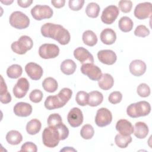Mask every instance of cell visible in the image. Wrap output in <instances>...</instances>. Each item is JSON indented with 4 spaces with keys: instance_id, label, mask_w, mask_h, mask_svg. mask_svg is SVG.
I'll return each instance as SVG.
<instances>
[{
    "instance_id": "d6986e66",
    "label": "cell",
    "mask_w": 152,
    "mask_h": 152,
    "mask_svg": "<svg viewBox=\"0 0 152 152\" xmlns=\"http://www.w3.org/2000/svg\"><path fill=\"white\" fill-rule=\"evenodd\" d=\"M32 106L28 103L18 102L14 107L13 111L16 116L20 117H27L32 113Z\"/></svg>"
},
{
    "instance_id": "c3c4849f",
    "label": "cell",
    "mask_w": 152,
    "mask_h": 152,
    "mask_svg": "<svg viewBox=\"0 0 152 152\" xmlns=\"http://www.w3.org/2000/svg\"><path fill=\"white\" fill-rule=\"evenodd\" d=\"M7 86L4 80V78L2 75H1V88H0V95L3 94L7 93Z\"/></svg>"
},
{
    "instance_id": "4dcf8cb0",
    "label": "cell",
    "mask_w": 152,
    "mask_h": 152,
    "mask_svg": "<svg viewBox=\"0 0 152 152\" xmlns=\"http://www.w3.org/2000/svg\"><path fill=\"white\" fill-rule=\"evenodd\" d=\"M132 137L130 135H123L121 134L116 135L115 138V142L116 145L121 148H125L131 142Z\"/></svg>"
},
{
    "instance_id": "9a60e30c",
    "label": "cell",
    "mask_w": 152,
    "mask_h": 152,
    "mask_svg": "<svg viewBox=\"0 0 152 152\" xmlns=\"http://www.w3.org/2000/svg\"><path fill=\"white\" fill-rule=\"evenodd\" d=\"M25 71L28 76L33 80H39L43 75V68L39 64L29 62L25 66Z\"/></svg>"
},
{
    "instance_id": "7bdbcfd3",
    "label": "cell",
    "mask_w": 152,
    "mask_h": 152,
    "mask_svg": "<svg viewBox=\"0 0 152 152\" xmlns=\"http://www.w3.org/2000/svg\"><path fill=\"white\" fill-rule=\"evenodd\" d=\"M118 5L122 12L128 13L131 11L132 2L131 1H120L118 3Z\"/></svg>"
},
{
    "instance_id": "bcb514c9",
    "label": "cell",
    "mask_w": 152,
    "mask_h": 152,
    "mask_svg": "<svg viewBox=\"0 0 152 152\" xmlns=\"http://www.w3.org/2000/svg\"><path fill=\"white\" fill-rule=\"evenodd\" d=\"M0 101L3 104L9 103L11 101V96L10 93L7 91V93L0 95Z\"/></svg>"
},
{
    "instance_id": "836d02e7",
    "label": "cell",
    "mask_w": 152,
    "mask_h": 152,
    "mask_svg": "<svg viewBox=\"0 0 152 152\" xmlns=\"http://www.w3.org/2000/svg\"><path fill=\"white\" fill-rule=\"evenodd\" d=\"M94 134V130L93 127L90 124L84 125L81 129L80 135L83 139L90 140Z\"/></svg>"
},
{
    "instance_id": "f6af8a7d",
    "label": "cell",
    "mask_w": 152,
    "mask_h": 152,
    "mask_svg": "<svg viewBox=\"0 0 152 152\" xmlns=\"http://www.w3.org/2000/svg\"><path fill=\"white\" fill-rule=\"evenodd\" d=\"M37 151V145L32 142H26L24 143L21 147L20 151H30L36 152Z\"/></svg>"
},
{
    "instance_id": "4fadbf2b",
    "label": "cell",
    "mask_w": 152,
    "mask_h": 152,
    "mask_svg": "<svg viewBox=\"0 0 152 152\" xmlns=\"http://www.w3.org/2000/svg\"><path fill=\"white\" fill-rule=\"evenodd\" d=\"M67 120L72 127L80 126L83 122V115L81 110L78 107L72 108L68 113Z\"/></svg>"
},
{
    "instance_id": "6da1fadb",
    "label": "cell",
    "mask_w": 152,
    "mask_h": 152,
    "mask_svg": "<svg viewBox=\"0 0 152 152\" xmlns=\"http://www.w3.org/2000/svg\"><path fill=\"white\" fill-rule=\"evenodd\" d=\"M43 36L53 39L62 45H67L71 39L69 32L60 24L47 23L41 27Z\"/></svg>"
},
{
    "instance_id": "44dd1931",
    "label": "cell",
    "mask_w": 152,
    "mask_h": 152,
    "mask_svg": "<svg viewBox=\"0 0 152 152\" xmlns=\"http://www.w3.org/2000/svg\"><path fill=\"white\" fill-rule=\"evenodd\" d=\"M101 42L107 45L113 44L116 39V34L113 30L109 28H104L102 30L100 35Z\"/></svg>"
},
{
    "instance_id": "e575fe53",
    "label": "cell",
    "mask_w": 152,
    "mask_h": 152,
    "mask_svg": "<svg viewBox=\"0 0 152 152\" xmlns=\"http://www.w3.org/2000/svg\"><path fill=\"white\" fill-rule=\"evenodd\" d=\"M75 101L80 106H84L87 105L88 102V93L84 91H78L75 96Z\"/></svg>"
},
{
    "instance_id": "681fc988",
    "label": "cell",
    "mask_w": 152,
    "mask_h": 152,
    "mask_svg": "<svg viewBox=\"0 0 152 152\" xmlns=\"http://www.w3.org/2000/svg\"><path fill=\"white\" fill-rule=\"evenodd\" d=\"M52 4L56 8H61L63 7L65 5V0H56V1H51Z\"/></svg>"
},
{
    "instance_id": "ac0fdd59",
    "label": "cell",
    "mask_w": 152,
    "mask_h": 152,
    "mask_svg": "<svg viewBox=\"0 0 152 152\" xmlns=\"http://www.w3.org/2000/svg\"><path fill=\"white\" fill-rule=\"evenodd\" d=\"M130 72L134 76L140 77L146 71L147 66L145 63L140 59L132 61L129 66Z\"/></svg>"
},
{
    "instance_id": "7a4b0ae2",
    "label": "cell",
    "mask_w": 152,
    "mask_h": 152,
    "mask_svg": "<svg viewBox=\"0 0 152 152\" xmlns=\"http://www.w3.org/2000/svg\"><path fill=\"white\" fill-rule=\"evenodd\" d=\"M151 112L150 104L146 101H140L129 104L126 109L127 115L132 118L148 115Z\"/></svg>"
},
{
    "instance_id": "f546056e",
    "label": "cell",
    "mask_w": 152,
    "mask_h": 152,
    "mask_svg": "<svg viewBox=\"0 0 152 152\" xmlns=\"http://www.w3.org/2000/svg\"><path fill=\"white\" fill-rule=\"evenodd\" d=\"M58 82L52 77L46 78L42 82L43 89L49 93H53L58 89Z\"/></svg>"
},
{
    "instance_id": "1f68e13d",
    "label": "cell",
    "mask_w": 152,
    "mask_h": 152,
    "mask_svg": "<svg viewBox=\"0 0 152 152\" xmlns=\"http://www.w3.org/2000/svg\"><path fill=\"white\" fill-rule=\"evenodd\" d=\"M23 73L22 67L18 64H13L10 66L7 69V76L12 79L18 78Z\"/></svg>"
},
{
    "instance_id": "f35d334b",
    "label": "cell",
    "mask_w": 152,
    "mask_h": 152,
    "mask_svg": "<svg viewBox=\"0 0 152 152\" xmlns=\"http://www.w3.org/2000/svg\"><path fill=\"white\" fill-rule=\"evenodd\" d=\"M134 33L137 37H144L150 34V30L145 26L139 25L136 27Z\"/></svg>"
},
{
    "instance_id": "7c38bea8",
    "label": "cell",
    "mask_w": 152,
    "mask_h": 152,
    "mask_svg": "<svg viewBox=\"0 0 152 152\" xmlns=\"http://www.w3.org/2000/svg\"><path fill=\"white\" fill-rule=\"evenodd\" d=\"M29 82L27 78L24 77L19 78L12 89L14 96L18 99L24 97L29 90Z\"/></svg>"
},
{
    "instance_id": "2e32d148",
    "label": "cell",
    "mask_w": 152,
    "mask_h": 152,
    "mask_svg": "<svg viewBox=\"0 0 152 152\" xmlns=\"http://www.w3.org/2000/svg\"><path fill=\"white\" fill-rule=\"evenodd\" d=\"M97 58L100 62L108 65L114 64L117 59L115 52L109 49L99 50L97 53Z\"/></svg>"
},
{
    "instance_id": "816d5d0a",
    "label": "cell",
    "mask_w": 152,
    "mask_h": 152,
    "mask_svg": "<svg viewBox=\"0 0 152 152\" xmlns=\"http://www.w3.org/2000/svg\"><path fill=\"white\" fill-rule=\"evenodd\" d=\"M12 2H13V1H1V3H2V4H4L6 5H10L11 4H12Z\"/></svg>"
},
{
    "instance_id": "d590c367",
    "label": "cell",
    "mask_w": 152,
    "mask_h": 152,
    "mask_svg": "<svg viewBox=\"0 0 152 152\" xmlns=\"http://www.w3.org/2000/svg\"><path fill=\"white\" fill-rule=\"evenodd\" d=\"M137 94L141 97H147L150 96L151 91L150 87L145 83H141L137 89Z\"/></svg>"
},
{
    "instance_id": "30bf717a",
    "label": "cell",
    "mask_w": 152,
    "mask_h": 152,
    "mask_svg": "<svg viewBox=\"0 0 152 152\" xmlns=\"http://www.w3.org/2000/svg\"><path fill=\"white\" fill-rule=\"evenodd\" d=\"M119 14V10L116 5H109L103 10L101 15V20L106 24H111L116 20Z\"/></svg>"
},
{
    "instance_id": "4316f807",
    "label": "cell",
    "mask_w": 152,
    "mask_h": 152,
    "mask_svg": "<svg viewBox=\"0 0 152 152\" xmlns=\"http://www.w3.org/2000/svg\"><path fill=\"white\" fill-rule=\"evenodd\" d=\"M42 124L40 121L37 119H33L30 120L26 125L27 132L31 135H36L41 129Z\"/></svg>"
},
{
    "instance_id": "52a82bcc",
    "label": "cell",
    "mask_w": 152,
    "mask_h": 152,
    "mask_svg": "<svg viewBox=\"0 0 152 152\" xmlns=\"http://www.w3.org/2000/svg\"><path fill=\"white\" fill-rule=\"evenodd\" d=\"M59 48L52 43H45L42 45L39 49V56L45 59L55 58L59 55Z\"/></svg>"
},
{
    "instance_id": "ffe728a7",
    "label": "cell",
    "mask_w": 152,
    "mask_h": 152,
    "mask_svg": "<svg viewBox=\"0 0 152 152\" xmlns=\"http://www.w3.org/2000/svg\"><path fill=\"white\" fill-rule=\"evenodd\" d=\"M115 127L117 131L123 135H131L134 132V126L132 124L124 119L118 121Z\"/></svg>"
},
{
    "instance_id": "5b68a950",
    "label": "cell",
    "mask_w": 152,
    "mask_h": 152,
    "mask_svg": "<svg viewBox=\"0 0 152 152\" xmlns=\"http://www.w3.org/2000/svg\"><path fill=\"white\" fill-rule=\"evenodd\" d=\"M9 22L10 25L17 29H24L30 24L29 18L21 11H14L10 16Z\"/></svg>"
},
{
    "instance_id": "f1b7e54d",
    "label": "cell",
    "mask_w": 152,
    "mask_h": 152,
    "mask_svg": "<svg viewBox=\"0 0 152 152\" xmlns=\"http://www.w3.org/2000/svg\"><path fill=\"white\" fill-rule=\"evenodd\" d=\"M118 26L122 31L127 33L132 30L134 26V23L132 20L129 17L124 16L119 20Z\"/></svg>"
},
{
    "instance_id": "8992f818",
    "label": "cell",
    "mask_w": 152,
    "mask_h": 152,
    "mask_svg": "<svg viewBox=\"0 0 152 152\" xmlns=\"http://www.w3.org/2000/svg\"><path fill=\"white\" fill-rule=\"evenodd\" d=\"M53 14V10L49 6L46 5H36L31 10V16L37 21L50 18L52 17Z\"/></svg>"
},
{
    "instance_id": "ab89813d",
    "label": "cell",
    "mask_w": 152,
    "mask_h": 152,
    "mask_svg": "<svg viewBox=\"0 0 152 152\" xmlns=\"http://www.w3.org/2000/svg\"><path fill=\"white\" fill-rule=\"evenodd\" d=\"M122 99V94L119 91H115L112 92L108 97L109 102L110 103L114 104L120 103Z\"/></svg>"
},
{
    "instance_id": "ba28073f",
    "label": "cell",
    "mask_w": 152,
    "mask_h": 152,
    "mask_svg": "<svg viewBox=\"0 0 152 152\" xmlns=\"http://www.w3.org/2000/svg\"><path fill=\"white\" fill-rule=\"evenodd\" d=\"M80 70L82 74L87 76L93 81H98L102 75L100 68L92 63L83 64L80 68Z\"/></svg>"
},
{
    "instance_id": "ee69618b",
    "label": "cell",
    "mask_w": 152,
    "mask_h": 152,
    "mask_svg": "<svg viewBox=\"0 0 152 152\" xmlns=\"http://www.w3.org/2000/svg\"><path fill=\"white\" fill-rule=\"evenodd\" d=\"M84 4V0H69L68 6L72 11H79L83 8Z\"/></svg>"
},
{
    "instance_id": "b9f144b4",
    "label": "cell",
    "mask_w": 152,
    "mask_h": 152,
    "mask_svg": "<svg viewBox=\"0 0 152 152\" xmlns=\"http://www.w3.org/2000/svg\"><path fill=\"white\" fill-rule=\"evenodd\" d=\"M55 127L57 128L59 133L61 140H64L68 138L69 135V129L65 125H64L63 123H61L55 126Z\"/></svg>"
},
{
    "instance_id": "9c48e42d",
    "label": "cell",
    "mask_w": 152,
    "mask_h": 152,
    "mask_svg": "<svg viewBox=\"0 0 152 152\" xmlns=\"http://www.w3.org/2000/svg\"><path fill=\"white\" fill-rule=\"evenodd\" d=\"M94 121L96 124L99 127L107 126L112 121V113L107 108H100L97 111Z\"/></svg>"
},
{
    "instance_id": "e0dca14e",
    "label": "cell",
    "mask_w": 152,
    "mask_h": 152,
    "mask_svg": "<svg viewBox=\"0 0 152 152\" xmlns=\"http://www.w3.org/2000/svg\"><path fill=\"white\" fill-rule=\"evenodd\" d=\"M45 107L48 110H53L61 108L66 103L62 100L58 94L55 96H49L46 97L45 103Z\"/></svg>"
},
{
    "instance_id": "7402d4cb",
    "label": "cell",
    "mask_w": 152,
    "mask_h": 152,
    "mask_svg": "<svg viewBox=\"0 0 152 152\" xmlns=\"http://www.w3.org/2000/svg\"><path fill=\"white\" fill-rule=\"evenodd\" d=\"M149 132V129L147 125L143 122H137L135 124L134 127V134L139 139L145 138Z\"/></svg>"
},
{
    "instance_id": "603a6c76",
    "label": "cell",
    "mask_w": 152,
    "mask_h": 152,
    "mask_svg": "<svg viewBox=\"0 0 152 152\" xmlns=\"http://www.w3.org/2000/svg\"><path fill=\"white\" fill-rule=\"evenodd\" d=\"M99 87L103 90L110 89L114 84V79L109 74H103L98 80Z\"/></svg>"
},
{
    "instance_id": "cb8c5ba5",
    "label": "cell",
    "mask_w": 152,
    "mask_h": 152,
    "mask_svg": "<svg viewBox=\"0 0 152 152\" xmlns=\"http://www.w3.org/2000/svg\"><path fill=\"white\" fill-rule=\"evenodd\" d=\"M60 68L62 73L69 75L75 72L77 68V65L72 59H67L62 62Z\"/></svg>"
},
{
    "instance_id": "f907efd6",
    "label": "cell",
    "mask_w": 152,
    "mask_h": 152,
    "mask_svg": "<svg viewBox=\"0 0 152 152\" xmlns=\"http://www.w3.org/2000/svg\"><path fill=\"white\" fill-rule=\"evenodd\" d=\"M60 151H77V150L70 147H65L63 149H61Z\"/></svg>"
},
{
    "instance_id": "d6a6232c",
    "label": "cell",
    "mask_w": 152,
    "mask_h": 152,
    "mask_svg": "<svg viewBox=\"0 0 152 152\" xmlns=\"http://www.w3.org/2000/svg\"><path fill=\"white\" fill-rule=\"evenodd\" d=\"M100 11V6L96 2L88 3L86 8L87 15L90 18H97Z\"/></svg>"
},
{
    "instance_id": "8fae6325",
    "label": "cell",
    "mask_w": 152,
    "mask_h": 152,
    "mask_svg": "<svg viewBox=\"0 0 152 152\" xmlns=\"http://www.w3.org/2000/svg\"><path fill=\"white\" fill-rule=\"evenodd\" d=\"M135 17L139 20H144L151 17L152 14V5L150 2L140 3L136 5L134 12Z\"/></svg>"
},
{
    "instance_id": "74e56055",
    "label": "cell",
    "mask_w": 152,
    "mask_h": 152,
    "mask_svg": "<svg viewBox=\"0 0 152 152\" xmlns=\"http://www.w3.org/2000/svg\"><path fill=\"white\" fill-rule=\"evenodd\" d=\"M43 97V93L39 89H34L29 94V99L31 102L37 103L42 101Z\"/></svg>"
},
{
    "instance_id": "60d3db41",
    "label": "cell",
    "mask_w": 152,
    "mask_h": 152,
    "mask_svg": "<svg viewBox=\"0 0 152 152\" xmlns=\"http://www.w3.org/2000/svg\"><path fill=\"white\" fill-rule=\"evenodd\" d=\"M58 94L60 96L62 100L65 103H66L71 98L72 95V91L69 88H63L60 90Z\"/></svg>"
},
{
    "instance_id": "5bb4252c",
    "label": "cell",
    "mask_w": 152,
    "mask_h": 152,
    "mask_svg": "<svg viewBox=\"0 0 152 152\" xmlns=\"http://www.w3.org/2000/svg\"><path fill=\"white\" fill-rule=\"evenodd\" d=\"M74 58L82 64L94 62V58L91 53L83 47L77 48L74 50Z\"/></svg>"
},
{
    "instance_id": "8d00e7d4",
    "label": "cell",
    "mask_w": 152,
    "mask_h": 152,
    "mask_svg": "<svg viewBox=\"0 0 152 152\" xmlns=\"http://www.w3.org/2000/svg\"><path fill=\"white\" fill-rule=\"evenodd\" d=\"M47 123L49 126H55L59 124L62 123V119L61 115L58 113H52L49 116Z\"/></svg>"
},
{
    "instance_id": "d4e9b609",
    "label": "cell",
    "mask_w": 152,
    "mask_h": 152,
    "mask_svg": "<svg viewBox=\"0 0 152 152\" xmlns=\"http://www.w3.org/2000/svg\"><path fill=\"white\" fill-rule=\"evenodd\" d=\"M103 100L102 93L98 91H92L88 93V104L91 107L97 106L100 104Z\"/></svg>"
},
{
    "instance_id": "3957f363",
    "label": "cell",
    "mask_w": 152,
    "mask_h": 152,
    "mask_svg": "<svg viewBox=\"0 0 152 152\" xmlns=\"http://www.w3.org/2000/svg\"><path fill=\"white\" fill-rule=\"evenodd\" d=\"M60 140L59 133L55 126H49L44 129L42 132V141L46 147L54 148L58 145Z\"/></svg>"
},
{
    "instance_id": "277c9868",
    "label": "cell",
    "mask_w": 152,
    "mask_h": 152,
    "mask_svg": "<svg viewBox=\"0 0 152 152\" xmlns=\"http://www.w3.org/2000/svg\"><path fill=\"white\" fill-rule=\"evenodd\" d=\"M33 46L32 39L28 36H21L17 41L14 42L11 45L12 50L19 55L25 54L28 50L31 49Z\"/></svg>"
},
{
    "instance_id": "484cf974",
    "label": "cell",
    "mask_w": 152,
    "mask_h": 152,
    "mask_svg": "<svg viewBox=\"0 0 152 152\" xmlns=\"http://www.w3.org/2000/svg\"><path fill=\"white\" fill-rule=\"evenodd\" d=\"M5 138L10 144L18 145L22 141L23 136L19 131L11 130L7 132Z\"/></svg>"
},
{
    "instance_id": "83f0119b",
    "label": "cell",
    "mask_w": 152,
    "mask_h": 152,
    "mask_svg": "<svg viewBox=\"0 0 152 152\" xmlns=\"http://www.w3.org/2000/svg\"><path fill=\"white\" fill-rule=\"evenodd\" d=\"M82 39L83 43L88 46H93L97 43V37L96 34L91 30H88L83 33Z\"/></svg>"
},
{
    "instance_id": "7dc6e473",
    "label": "cell",
    "mask_w": 152,
    "mask_h": 152,
    "mask_svg": "<svg viewBox=\"0 0 152 152\" xmlns=\"http://www.w3.org/2000/svg\"><path fill=\"white\" fill-rule=\"evenodd\" d=\"M33 3L32 0H18L17 4L18 5L22 7V8H27L31 5V4Z\"/></svg>"
}]
</instances>
